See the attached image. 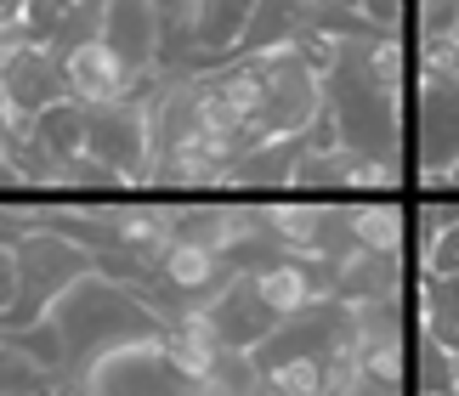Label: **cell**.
Returning <instances> with one entry per match:
<instances>
[{
  "instance_id": "obj_1",
  "label": "cell",
  "mask_w": 459,
  "mask_h": 396,
  "mask_svg": "<svg viewBox=\"0 0 459 396\" xmlns=\"http://www.w3.org/2000/svg\"><path fill=\"white\" fill-rule=\"evenodd\" d=\"M51 323H57V334L68 346L74 374L91 368L97 357L119 351V346H136V340H159V334H165V323L131 295V283H119L108 272H85L74 289L51 306ZM74 374H68V380H74Z\"/></svg>"
},
{
  "instance_id": "obj_2",
  "label": "cell",
  "mask_w": 459,
  "mask_h": 396,
  "mask_svg": "<svg viewBox=\"0 0 459 396\" xmlns=\"http://www.w3.org/2000/svg\"><path fill=\"white\" fill-rule=\"evenodd\" d=\"M12 255H17V300H12V312L0 317V329H29V323L51 317V306L74 289L85 272H97V261L85 255L74 238H63L57 227H46V221L17 232Z\"/></svg>"
},
{
  "instance_id": "obj_3",
  "label": "cell",
  "mask_w": 459,
  "mask_h": 396,
  "mask_svg": "<svg viewBox=\"0 0 459 396\" xmlns=\"http://www.w3.org/2000/svg\"><path fill=\"white\" fill-rule=\"evenodd\" d=\"M63 391H74V396H193V385L176 374L170 351H165V334L97 357V363L80 368Z\"/></svg>"
},
{
  "instance_id": "obj_4",
  "label": "cell",
  "mask_w": 459,
  "mask_h": 396,
  "mask_svg": "<svg viewBox=\"0 0 459 396\" xmlns=\"http://www.w3.org/2000/svg\"><path fill=\"white\" fill-rule=\"evenodd\" d=\"M85 153L97 165H108L126 187H153V114L148 102H114V108H91V125H85Z\"/></svg>"
},
{
  "instance_id": "obj_5",
  "label": "cell",
  "mask_w": 459,
  "mask_h": 396,
  "mask_svg": "<svg viewBox=\"0 0 459 396\" xmlns=\"http://www.w3.org/2000/svg\"><path fill=\"white\" fill-rule=\"evenodd\" d=\"M255 63L267 74V108H261L267 136H307L324 119V74L301 51H273V57H255Z\"/></svg>"
},
{
  "instance_id": "obj_6",
  "label": "cell",
  "mask_w": 459,
  "mask_h": 396,
  "mask_svg": "<svg viewBox=\"0 0 459 396\" xmlns=\"http://www.w3.org/2000/svg\"><path fill=\"white\" fill-rule=\"evenodd\" d=\"M153 80V74H148ZM148 80L119 57V51L102 40V34H85V40L63 46V85L68 97L85 102V108H114V102H131L148 91Z\"/></svg>"
},
{
  "instance_id": "obj_7",
  "label": "cell",
  "mask_w": 459,
  "mask_h": 396,
  "mask_svg": "<svg viewBox=\"0 0 459 396\" xmlns=\"http://www.w3.org/2000/svg\"><path fill=\"white\" fill-rule=\"evenodd\" d=\"M204 317H210V329H216L221 351H244V357L255 346H267V334L284 323L267 300H261L250 272H227V283L204 300Z\"/></svg>"
},
{
  "instance_id": "obj_8",
  "label": "cell",
  "mask_w": 459,
  "mask_h": 396,
  "mask_svg": "<svg viewBox=\"0 0 459 396\" xmlns=\"http://www.w3.org/2000/svg\"><path fill=\"white\" fill-rule=\"evenodd\" d=\"M97 34L143 80L165 68V6H159V0H102L97 6Z\"/></svg>"
},
{
  "instance_id": "obj_9",
  "label": "cell",
  "mask_w": 459,
  "mask_h": 396,
  "mask_svg": "<svg viewBox=\"0 0 459 396\" xmlns=\"http://www.w3.org/2000/svg\"><path fill=\"white\" fill-rule=\"evenodd\" d=\"M459 165V80H420V182Z\"/></svg>"
},
{
  "instance_id": "obj_10",
  "label": "cell",
  "mask_w": 459,
  "mask_h": 396,
  "mask_svg": "<svg viewBox=\"0 0 459 396\" xmlns=\"http://www.w3.org/2000/svg\"><path fill=\"white\" fill-rule=\"evenodd\" d=\"M329 289L334 300H385L403 295V255H380V249H346L341 261H329Z\"/></svg>"
},
{
  "instance_id": "obj_11",
  "label": "cell",
  "mask_w": 459,
  "mask_h": 396,
  "mask_svg": "<svg viewBox=\"0 0 459 396\" xmlns=\"http://www.w3.org/2000/svg\"><path fill=\"white\" fill-rule=\"evenodd\" d=\"M301 148H307V136H267V142H255V148H244L233 159L227 187H238V193H278V187H284L290 193Z\"/></svg>"
},
{
  "instance_id": "obj_12",
  "label": "cell",
  "mask_w": 459,
  "mask_h": 396,
  "mask_svg": "<svg viewBox=\"0 0 459 396\" xmlns=\"http://www.w3.org/2000/svg\"><path fill=\"white\" fill-rule=\"evenodd\" d=\"M159 278L170 283L176 295H182L187 306H204L210 295L227 283V261L216 255V249H204V244H187V238H176L170 249H165V261L153 266Z\"/></svg>"
},
{
  "instance_id": "obj_13",
  "label": "cell",
  "mask_w": 459,
  "mask_h": 396,
  "mask_svg": "<svg viewBox=\"0 0 459 396\" xmlns=\"http://www.w3.org/2000/svg\"><path fill=\"white\" fill-rule=\"evenodd\" d=\"M312 23H317V17L301 6V0H255V17H250V29H244L238 57H273V51H295Z\"/></svg>"
},
{
  "instance_id": "obj_14",
  "label": "cell",
  "mask_w": 459,
  "mask_h": 396,
  "mask_svg": "<svg viewBox=\"0 0 459 396\" xmlns=\"http://www.w3.org/2000/svg\"><path fill=\"white\" fill-rule=\"evenodd\" d=\"M420 221V278H459V204H426Z\"/></svg>"
},
{
  "instance_id": "obj_15",
  "label": "cell",
  "mask_w": 459,
  "mask_h": 396,
  "mask_svg": "<svg viewBox=\"0 0 459 396\" xmlns=\"http://www.w3.org/2000/svg\"><path fill=\"white\" fill-rule=\"evenodd\" d=\"M403 210L380 204V198H351L346 204V232L351 249H380V255H403Z\"/></svg>"
},
{
  "instance_id": "obj_16",
  "label": "cell",
  "mask_w": 459,
  "mask_h": 396,
  "mask_svg": "<svg viewBox=\"0 0 459 396\" xmlns=\"http://www.w3.org/2000/svg\"><path fill=\"white\" fill-rule=\"evenodd\" d=\"M290 193H351V153L346 148H301Z\"/></svg>"
},
{
  "instance_id": "obj_17",
  "label": "cell",
  "mask_w": 459,
  "mask_h": 396,
  "mask_svg": "<svg viewBox=\"0 0 459 396\" xmlns=\"http://www.w3.org/2000/svg\"><path fill=\"white\" fill-rule=\"evenodd\" d=\"M420 334L426 340H437L443 351H454L459 357V300L454 295H443V283H431V278H420Z\"/></svg>"
},
{
  "instance_id": "obj_18",
  "label": "cell",
  "mask_w": 459,
  "mask_h": 396,
  "mask_svg": "<svg viewBox=\"0 0 459 396\" xmlns=\"http://www.w3.org/2000/svg\"><path fill=\"white\" fill-rule=\"evenodd\" d=\"M278 396H324V357H295V363H278L273 374H261Z\"/></svg>"
},
{
  "instance_id": "obj_19",
  "label": "cell",
  "mask_w": 459,
  "mask_h": 396,
  "mask_svg": "<svg viewBox=\"0 0 459 396\" xmlns=\"http://www.w3.org/2000/svg\"><path fill=\"white\" fill-rule=\"evenodd\" d=\"M420 80H459V34H420Z\"/></svg>"
},
{
  "instance_id": "obj_20",
  "label": "cell",
  "mask_w": 459,
  "mask_h": 396,
  "mask_svg": "<svg viewBox=\"0 0 459 396\" xmlns=\"http://www.w3.org/2000/svg\"><path fill=\"white\" fill-rule=\"evenodd\" d=\"M12 300H17V255H12V244L0 238V317L12 312Z\"/></svg>"
},
{
  "instance_id": "obj_21",
  "label": "cell",
  "mask_w": 459,
  "mask_h": 396,
  "mask_svg": "<svg viewBox=\"0 0 459 396\" xmlns=\"http://www.w3.org/2000/svg\"><path fill=\"white\" fill-rule=\"evenodd\" d=\"M363 12L375 17V29H397L403 23V0H363Z\"/></svg>"
},
{
  "instance_id": "obj_22",
  "label": "cell",
  "mask_w": 459,
  "mask_h": 396,
  "mask_svg": "<svg viewBox=\"0 0 459 396\" xmlns=\"http://www.w3.org/2000/svg\"><path fill=\"white\" fill-rule=\"evenodd\" d=\"M29 6H34V0H0V12H6V17H29Z\"/></svg>"
},
{
  "instance_id": "obj_23",
  "label": "cell",
  "mask_w": 459,
  "mask_h": 396,
  "mask_svg": "<svg viewBox=\"0 0 459 396\" xmlns=\"http://www.w3.org/2000/svg\"><path fill=\"white\" fill-rule=\"evenodd\" d=\"M431 187H454V193H459V165H448V170H443V176H437V182H431Z\"/></svg>"
},
{
  "instance_id": "obj_24",
  "label": "cell",
  "mask_w": 459,
  "mask_h": 396,
  "mask_svg": "<svg viewBox=\"0 0 459 396\" xmlns=\"http://www.w3.org/2000/svg\"><path fill=\"white\" fill-rule=\"evenodd\" d=\"M431 283H443V295H454V300H459V278H431Z\"/></svg>"
},
{
  "instance_id": "obj_25",
  "label": "cell",
  "mask_w": 459,
  "mask_h": 396,
  "mask_svg": "<svg viewBox=\"0 0 459 396\" xmlns=\"http://www.w3.org/2000/svg\"><path fill=\"white\" fill-rule=\"evenodd\" d=\"M159 6H165V17H170V12H182V0H159Z\"/></svg>"
},
{
  "instance_id": "obj_26",
  "label": "cell",
  "mask_w": 459,
  "mask_h": 396,
  "mask_svg": "<svg viewBox=\"0 0 459 396\" xmlns=\"http://www.w3.org/2000/svg\"><path fill=\"white\" fill-rule=\"evenodd\" d=\"M57 396H74V391H57Z\"/></svg>"
}]
</instances>
